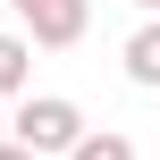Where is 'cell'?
Returning a JSON list of instances; mask_svg holds the SVG:
<instances>
[{"label": "cell", "mask_w": 160, "mask_h": 160, "mask_svg": "<svg viewBox=\"0 0 160 160\" xmlns=\"http://www.w3.org/2000/svg\"><path fill=\"white\" fill-rule=\"evenodd\" d=\"M8 135L34 143L42 160H68L76 143H84V110H76L68 93H25V101L8 110Z\"/></svg>", "instance_id": "1"}, {"label": "cell", "mask_w": 160, "mask_h": 160, "mask_svg": "<svg viewBox=\"0 0 160 160\" xmlns=\"http://www.w3.org/2000/svg\"><path fill=\"white\" fill-rule=\"evenodd\" d=\"M8 17L42 42V51H76L93 25V0H8Z\"/></svg>", "instance_id": "2"}, {"label": "cell", "mask_w": 160, "mask_h": 160, "mask_svg": "<svg viewBox=\"0 0 160 160\" xmlns=\"http://www.w3.org/2000/svg\"><path fill=\"white\" fill-rule=\"evenodd\" d=\"M34 51H42V42H34L25 25L0 34V101H25V93H34Z\"/></svg>", "instance_id": "3"}, {"label": "cell", "mask_w": 160, "mask_h": 160, "mask_svg": "<svg viewBox=\"0 0 160 160\" xmlns=\"http://www.w3.org/2000/svg\"><path fill=\"white\" fill-rule=\"evenodd\" d=\"M118 59H127V76H135L143 93H160V17H143V25L127 34V51H118Z\"/></svg>", "instance_id": "4"}, {"label": "cell", "mask_w": 160, "mask_h": 160, "mask_svg": "<svg viewBox=\"0 0 160 160\" xmlns=\"http://www.w3.org/2000/svg\"><path fill=\"white\" fill-rule=\"evenodd\" d=\"M68 160H135V143H127L118 127H84V143H76Z\"/></svg>", "instance_id": "5"}, {"label": "cell", "mask_w": 160, "mask_h": 160, "mask_svg": "<svg viewBox=\"0 0 160 160\" xmlns=\"http://www.w3.org/2000/svg\"><path fill=\"white\" fill-rule=\"evenodd\" d=\"M0 160H42V152H34V143H17V135H8V143H0Z\"/></svg>", "instance_id": "6"}, {"label": "cell", "mask_w": 160, "mask_h": 160, "mask_svg": "<svg viewBox=\"0 0 160 160\" xmlns=\"http://www.w3.org/2000/svg\"><path fill=\"white\" fill-rule=\"evenodd\" d=\"M135 8H143V17H160V0H135Z\"/></svg>", "instance_id": "7"}]
</instances>
